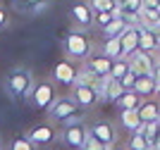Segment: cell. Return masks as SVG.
<instances>
[{
  "label": "cell",
  "mask_w": 160,
  "mask_h": 150,
  "mask_svg": "<svg viewBox=\"0 0 160 150\" xmlns=\"http://www.w3.org/2000/svg\"><path fill=\"white\" fill-rule=\"evenodd\" d=\"M31 88H33V76L29 74V69L24 67H14L12 72L7 74L5 79V91L10 98H29L31 95Z\"/></svg>",
  "instance_id": "6da1fadb"
},
{
  "label": "cell",
  "mask_w": 160,
  "mask_h": 150,
  "mask_svg": "<svg viewBox=\"0 0 160 150\" xmlns=\"http://www.w3.org/2000/svg\"><path fill=\"white\" fill-rule=\"evenodd\" d=\"M29 98L36 110H50V105L55 103V86L50 81H36Z\"/></svg>",
  "instance_id": "7a4b0ae2"
},
{
  "label": "cell",
  "mask_w": 160,
  "mask_h": 150,
  "mask_svg": "<svg viewBox=\"0 0 160 150\" xmlns=\"http://www.w3.org/2000/svg\"><path fill=\"white\" fill-rule=\"evenodd\" d=\"M65 52H67V57L86 60L88 52H91V43H88V38L84 33L72 31V33H67V38H65Z\"/></svg>",
  "instance_id": "3957f363"
},
{
  "label": "cell",
  "mask_w": 160,
  "mask_h": 150,
  "mask_svg": "<svg viewBox=\"0 0 160 150\" xmlns=\"http://www.w3.org/2000/svg\"><path fill=\"white\" fill-rule=\"evenodd\" d=\"M127 65H129V72L134 74V76H151L153 74V60H151V55H143V52H134V55H129L127 57Z\"/></svg>",
  "instance_id": "277c9868"
},
{
  "label": "cell",
  "mask_w": 160,
  "mask_h": 150,
  "mask_svg": "<svg viewBox=\"0 0 160 150\" xmlns=\"http://www.w3.org/2000/svg\"><path fill=\"white\" fill-rule=\"evenodd\" d=\"M77 112H79V107L74 105V100H72V98H58L53 105H50L48 114H50V119L65 122V119H72V117H77Z\"/></svg>",
  "instance_id": "5b68a950"
},
{
  "label": "cell",
  "mask_w": 160,
  "mask_h": 150,
  "mask_svg": "<svg viewBox=\"0 0 160 150\" xmlns=\"http://www.w3.org/2000/svg\"><path fill=\"white\" fill-rule=\"evenodd\" d=\"M120 46H122V60H127L129 55L139 50V24L124 29V33L120 36Z\"/></svg>",
  "instance_id": "8992f818"
},
{
  "label": "cell",
  "mask_w": 160,
  "mask_h": 150,
  "mask_svg": "<svg viewBox=\"0 0 160 150\" xmlns=\"http://www.w3.org/2000/svg\"><path fill=\"white\" fill-rule=\"evenodd\" d=\"M86 136H88V131H86V126L81 124H72V126H67L65 129V133H62V141H65L69 148H74V150H81V145H84V141H86Z\"/></svg>",
  "instance_id": "52a82bcc"
},
{
  "label": "cell",
  "mask_w": 160,
  "mask_h": 150,
  "mask_svg": "<svg viewBox=\"0 0 160 150\" xmlns=\"http://www.w3.org/2000/svg\"><path fill=\"white\" fill-rule=\"evenodd\" d=\"M88 136H93L96 141L108 150H110V145L115 143V129L108 124V122H96V124L91 126V131H88Z\"/></svg>",
  "instance_id": "ba28073f"
},
{
  "label": "cell",
  "mask_w": 160,
  "mask_h": 150,
  "mask_svg": "<svg viewBox=\"0 0 160 150\" xmlns=\"http://www.w3.org/2000/svg\"><path fill=\"white\" fill-rule=\"evenodd\" d=\"M72 100L77 107H91V105L98 103V95L91 86H72Z\"/></svg>",
  "instance_id": "9c48e42d"
},
{
  "label": "cell",
  "mask_w": 160,
  "mask_h": 150,
  "mask_svg": "<svg viewBox=\"0 0 160 150\" xmlns=\"http://www.w3.org/2000/svg\"><path fill=\"white\" fill-rule=\"evenodd\" d=\"M27 138L36 145V148H38V145H48L50 141H53V138H55V131H53V126H50V124H36L31 131H29Z\"/></svg>",
  "instance_id": "30bf717a"
},
{
  "label": "cell",
  "mask_w": 160,
  "mask_h": 150,
  "mask_svg": "<svg viewBox=\"0 0 160 150\" xmlns=\"http://www.w3.org/2000/svg\"><path fill=\"white\" fill-rule=\"evenodd\" d=\"M110 65H112V62H110V60H105L103 55H93V57H88L86 69L100 81V79H108V76H110Z\"/></svg>",
  "instance_id": "8fae6325"
},
{
  "label": "cell",
  "mask_w": 160,
  "mask_h": 150,
  "mask_svg": "<svg viewBox=\"0 0 160 150\" xmlns=\"http://www.w3.org/2000/svg\"><path fill=\"white\" fill-rule=\"evenodd\" d=\"M53 76H55V81H60V84H65V86H74L77 69H74L72 62L62 60V62H58V65L53 67Z\"/></svg>",
  "instance_id": "7c38bea8"
},
{
  "label": "cell",
  "mask_w": 160,
  "mask_h": 150,
  "mask_svg": "<svg viewBox=\"0 0 160 150\" xmlns=\"http://www.w3.org/2000/svg\"><path fill=\"white\" fill-rule=\"evenodd\" d=\"M158 48H160V38L153 31H148V29H143V26L139 24V52L151 55V52L158 50Z\"/></svg>",
  "instance_id": "4fadbf2b"
},
{
  "label": "cell",
  "mask_w": 160,
  "mask_h": 150,
  "mask_svg": "<svg viewBox=\"0 0 160 150\" xmlns=\"http://www.w3.org/2000/svg\"><path fill=\"white\" fill-rule=\"evenodd\" d=\"M122 93H124V88L120 86V81H115V79L108 76L105 81H103V98H100V100H110V103H117V100L122 98Z\"/></svg>",
  "instance_id": "5bb4252c"
},
{
  "label": "cell",
  "mask_w": 160,
  "mask_h": 150,
  "mask_svg": "<svg viewBox=\"0 0 160 150\" xmlns=\"http://www.w3.org/2000/svg\"><path fill=\"white\" fill-rule=\"evenodd\" d=\"M127 22L122 19V17H112V22L110 24L103 26V36H105V41H112V38H120L122 33H124V29H127Z\"/></svg>",
  "instance_id": "9a60e30c"
},
{
  "label": "cell",
  "mask_w": 160,
  "mask_h": 150,
  "mask_svg": "<svg viewBox=\"0 0 160 150\" xmlns=\"http://www.w3.org/2000/svg\"><path fill=\"white\" fill-rule=\"evenodd\" d=\"M72 19L77 22V24H81V26H88V24H91V19H93L91 7H88L86 2H77V5L72 7Z\"/></svg>",
  "instance_id": "2e32d148"
},
{
  "label": "cell",
  "mask_w": 160,
  "mask_h": 150,
  "mask_svg": "<svg viewBox=\"0 0 160 150\" xmlns=\"http://www.w3.org/2000/svg\"><path fill=\"white\" fill-rule=\"evenodd\" d=\"M158 84L153 81V76H136V84H134V93L136 95H153Z\"/></svg>",
  "instance_id": "e0dca14e"
},
{
  "label": "cell",
  "mask_w": 160,
  "mask_h": 150,
  "mask_svg": "<svg viewBox=\"0 0 160 150\" xmlns=\"http://www.w3.org/2000/svg\"><path fill=\"white\" fill-rule=\"evenodd\" d=\"M120 119H122V126L129 129L132 133H136V131L141 129V124H143V122L139 119V112H136V110H122Z\"/></svg>",
  "instance_id": "ac0fdd59"
},
{
  "label": "cell",
  "mask_w": 160,
  "mask_h": 150,
  "mask_svg": "<svg viewBox=\"0 0 160 150\" xmlns=\"http://www.w3.org/2000/svg\"><path fill=\"white\" fill-rule=\"evenodd\" d=\"M139 119L146 124V122H158L160 119V107L155 103H146V105H139Z\"/></svg>",
  "instance_id": "d6986e66"
},
{
  "label": "cell",
  "mask_w": 160,
  "mask_h": 150,
  "mask_svg": "<svg viewBox=\"0 0 160 150\" xmlns=\"http://www.w3.org/2000/svg\"><path fill=\"white\" fill-rule=\"evenodd\" d=\"M103 57L115 62V60H122V46H120V38H112V41H105L103 43Z\"/></svg>",
  "instance_id": "ffe728a7"
},
{
  "label": "cell",
  "mask_w": 160,
  "mask_h": 150,
  "mask_svg": "<svg viewBox=\"0 0 160 150\" xmlns=\"http://www.w3.org/2000/svg\"><path fill=\"white\" fill-rule=\"evenodd\" d=\"M14 2H17L19 10L31 12V14H38L41 10H46V7L50 5V0H14Z\"/></svg>",
  "instance_id": "44dd1931"
},
{
  "label": "cell",
  "mask_w": 160,
  "mask_h": 150,
  "mask_svg": "<svg viewBox=\"0 0 160 150\" xmlns=\"http://www.w3.org/2000/svg\"><path fill=\"white\" fill-rule=\"evenodd\" d=\"M136 133H141V136L146 138L148 143L158 141V133H160V119H158V122H146V124H141V129L136 131Z\"/></svg>",
  "instance_id": "7402d4cb"
},
{
  "label": "cell",
  "mask_w": 160,
  "mask_h": 150,
  "mask_svg": "<svg viewBox=\"0 0 160 150\" xmlns=\"http://www.w3.org/2000/svg\"><path fill=\"white\" fill-rule=\"evenodd\" d=\"M117 103H120L122 110H139L141 98H139V95H136L134 91H124V93H122V98L117 100Z\"/></svg>",
  "instance_id": "603a6c76"
},
{
  "label": "cell",
  "mask_w": 160,
  "mask_h": 150,
  "mask_svg": "<svg viewBox=\"0 0 160 150\" xmlns=\"http://www.w3.org/2000/svg\"><path fill=\"white\" fill-rule=\"evenodd\" d=\"M129 72V65L127 60H115L112 65H110V79H115V81H120L124 74Z\"/></svg>",
  "instance_id": "cb8c5ba5"
},
{
  "label": "cell",
  "mask_w": 160,
  "mask_h": 150,
  "mask_svg": "<svg viewBox=\"0 0 160 150\" xmlns=\"http://www.w3.org/2000/svg\"><path fill=\"white\" fill-rule=\"evenodd\" d=\"M129 150H151V143H148L141 133H132V138H129Z\"/></svg>",
  "instance_id": "d4e9b609"
},
{
  "label": "cell",
  "mask_w": 160,
  "mask_h": 150,
  "mask_svg": "<svg viewBox=\"0 0 160 150\" xmlns=\"http://www.w3.org/2000/svg\"><path fill=\"white\" fill-rule=\"evenodd\" d=\"M10 150H36V145H33L27 136H17V138H12Z\"/></svg>",
  "instance_id": "484cf974"
},
{
  "label": "cell",
  "mask_w": 160,
  "mask_h": 150,
  "mask_svg": "<svg viewBox=\"0 0 160 150\" xmlns=\"http://www.w3.org/2000/svg\"><path fill=\"white\" fill-rule=\"evenodd\" d=\"M96 12H112V0H91Z\"/></svg>",
  "instance_id": "4316f807"
},
{
  "label": "cell",
  "mask_w": 160,
  "mask_h": 150,
  "mask_svg": "<svg viewBox=\"0 0 160 150\" xmlns=\"http://www.w3.org/2000/svg\"><path fill=\"white\" fill-rule=\"evenodd\" d=\"M134 84H136V76H134L132 72H127L124 76L120 79V86L124 88V91H134Z\"/></svg>",
  "instance_id": "83f0119b"
},
{
  "label": "cell",
  "mask_w": 160,
  "mask_h": 150,
  "mask_svg": "<svg viewBox=\"0 0 160 150\" xmlns=\"http://www.w3.org/2000/svg\"><path fill=\"white\" fill-rule=\"evenodd\" d=\"M81 150H108V148H103V145H100V143L96 141L93 136H86V141H84Z\"/></svg>",
  "instance_id": "f1b7e54d"
},
{
  "label": "cell",
  "mask_w": 160,
  "mask_h": 150,
  "mask_svg": "<svg viewBox=\"0 0 160 150\" xmlns=\"http://www.w3.org/2000/svg\"><path fill=\"white\" fill-rule=\"evenodd\" d=\"M98 22L100 26H105V24H110V22H112V12H98Z\"/></svg>",
  "instance_id": "f546056e"
},
{
  "label": "cell",
  "mask_w": 160,
  "mask_h": 150,
  "mask_svg": "<svg viewBox=\"0 0 160 150\" xmlns=\"http://www.w3.org/2000/svg\"><path fill=\"white\" fill-rule=\"evenodd\" d=\"M151 76H153V81L160 86V62H155V65H153V74H151Z\"/></svg>",
  "instance_id": "4dcf8cb0"
},
{
  "label": "cell",
  "mask_w": 160,
  "mask_h": 150,
  "mask_svg": "<svg viewBox=\"0 0 160 150\" xmlns=\"http://www.w3.org/2000/svg\"><path fill=\"white\" fill-rule=\"evenodd\" d=\"M5 24H7V12L0 7V29H5Z\"/></svg>",
  "instance_id": "1f68e13d"
},
{
  "label": "cell",
  "mask_w": 160,
  "mask_h": 150,
  "mask_svg": "<svg viewBox=\"0 0 160 150\" xmlns=\"http://www.w3.org/2000/svg\"><path fill=\"white\" fill-rule=\"evenodd\" d=\"M151 150H160V138H158V141H153V143H151Z\"/></svg>",
  "instance_id": "d6a6232c"
},
{
  "label": "cell",
  "mask_w": 160,
  "mask_h": 150,
  "mask_svg": "<svg viewBox=\"0 0 160 150\" xmlns=\"http://www.w3.org/2000/svg\"><path fill=\"white\" fill-rule=\"evenodd\" d=\"M158 138H160V133H158Z\"/></svg>",
  "instance_id": "836d02e7"
}]
</instances>
